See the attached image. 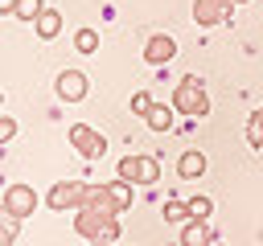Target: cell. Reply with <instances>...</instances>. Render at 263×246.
<instances>
[{"label": "cell", "instance_id": "obj_12", "mask_svg": "<svg viewBox=\"0 0 263 246\" xmlns=\"http://www.w3.org/2000/svg\"><path fill=\"white\" fill-rule=\"evenodd\" d=\"M173 111H177V107H164V102H152V111H148L144 119H148V127H152V131H168V127H173Z\"/></svg>", "mask_w": 263, "mask_h": 246}, {"label": "cell", "instance_id": "obj_21", "mask_svg": "<svg viewBox=\"0 0 263 246\" xmlns=\"http://www.w3.org/2000/svg\"><path fill=\"white\" fill-rule=\"evenodd\" d=\"M148 111H152V94L148 90H136L132 94V115H148Z\"/></svg>", "mask_w": 263, "mask_h": 246}, {"label": "cell", "instance_id": "obj_14", "mask_svg": "<svg viewBox=\"0 0 263 246\" xmlns=\"http://www.w3.org/2000/svg\"><path fill=\"white\" fill-rule=\"evenodd\" d=\"M156 180H160V160H156V156H140L136 184H156Z\"/></svg>", "mask_w": 263, "mask_h": 246}, {"label": "cell", "instance_id": "obj_20", "mask_svg": "<svg viewBox=\"0 0 263 246\" xmlns=\"http://www.w3.org/2000/svg\"><path fill=\"white\" fill-rule=\"evenodd\" d=\"M189 217V201H164V221H185Z\"/></svg>", "mask_w": 263, "mask_h": 246}, {"label": "cell", "instance_id": "obj_8", "mask_svg": "<svg viewBox=\"0 0 263 246\" xmlns=\"http://www.w3.org/2000/svg\"><path fill=\"white\" fill-rule=\"evenodd\" d=\"M173 53H177V41H173V37H164V33L148 37V45H144V57H148L152 66H164Z\"/></svg>", "mask_w": 263, "mask_h": 246}, {"label": "cell", "instance_id": "obj_10", "mask_svg": "<svg viewBox=\"0 0 263 246\" xmlns=\"http://www.w3.org/2000/svg\"><path fill=\"white\" fill-rule=\"evenodd\" d=\"M210 242H218V234L205 225V221H197V217H189V225L181 230V246H210Z\"/></svg>", "mask_w": 263, "mask_h": 246}, {"label": "cell", "instance_id": "obj_26", "mask_svg": "<svg viewBox=\"0 0 263 246\" xmlns=\"http://www.w3.org/2000/svg\"><path fill=\"white\" fill-rule=\"evenodd\" d=\"M230 4H234V8H238V4H247V0H230Z\"/></svg>", "mask_w": 263, "mask_h": 246}, {"label": "cell", "instance_id": "obj_6", "mask_svg": "<svg viewBox=\"0 0 263 246\" xmlns=\"http://www.w3.org/2000/svg\"><path fill=\"white\" fill-rule=\"evenodd\" d=\"M111 221V213H99V209H74V230L82 234V238H90V242H99V234H103V225Z\"/></svg>", "mask_w": 263, "mask_h": 246}, {"label": "cell", "instance_id": "obj_11", "mask_svg": "<svg viewBox=\"0 0 263 246\" xmlns=\"http://www.w3.org/2000/svg\"><path fill=\"white\" fill-rule=\"evenodd\" d=\"M33 25H37V37H41V41H53V37L62 33V12H58V8H41V16H37Z\"/></svg>", "mask_w": 263, "mask_h": 246}, {"label": "cell", "instance_id": "obj_27", "mask_svg": "<svg viewBox=\"0 0 263 246\" xmlns=\"http://www.w3.org/2000/svg\"><path fill=\"white\" fill-rule=\"evenodd\" d=\"M0 102H4V94H0Z\"/></svg>", "mask_w": 263, "mask_h": 246}, {"label": "cell", "instance_id": "obj_24", "mask_svg": "<svg viewBox=\"0 0 263 246\" xmlns=\"http://www.w3.org/2000/svg\"><path fill=\"white\" fill-rule=\"evenodd\" d=\"M115 238H119V221L111 217V221L103 225V234H99V242H115Z\"/></svg>", "mask_w": 263, "mask_h": 246}, {"label": "cell", "instance_id": "obj_17", "mask_svg": "<svg viewBox=\"0 0 263 246\" xmlns=\"http://www.w3.org/2000/svg\"><path fill=\"white\" fill-rule=\"evenodd\" d=\"M210 213H214V201H210V197H201V193H197V197H189V217L205 221Z\"/></svg>", "mask_w": 263, "mask_h": 246}, {"label": "cell", "instance_id": "obj_16", "mask_svg": "<svg viewBox=\"0 0 263 246\" xmlns=\"http://www.w3.org/2000/svg\"><path fill=\"white\" fill-rule=\"evenodd\" d=\"M74 49H78V53H95V49H99V33H95V29H78V33H74Z\"/></svg>", "mask_w": 263, "mask_h": 246}, {"label": "cell", "instance_id": "obj_25", "mask_svg": "<svg viewBox=\"0 0 263 246\" xmlns=\"http://www.w3.org/2000/svg\"><path fill=\"white\" fill-rule=\"evenodd\" d=\"M16 12V0H0V16H12Z\"/></svg>", "mask_w": 263, "mask_h": 246}, {"label": "cell", "instance_id": "obj_7", "mask_svg": "<svg viewBox=\"0 0 263 246\" xmlns=\"http://www.w3.org/2000/svg\"><path fill=\"white\" fill-rule=\"evenodd\" d=\"M58 94L66 102H82L86 98V74L82 70H62L58 74Z\"/></svg>", "mask_w": 263, "mask_h": 246}, {"label": "cell", "instance_id": "obj_13", "mask_svg": "<svg viewBox=\"0 0 263 246\" xmlns=\"http://www.w3.org/2000/svg\"><path fill=\"white\" fill-rule=\"evenodd\" d=\"M107 193H111V201H115L119 213L132 205V180H123V176H119V180H107Z\"/></svg>", "mask_w": 263, "mask_h": 246}, {"label": "cell", "instance_id": "obj_2", "mask_svg": "<svg viewBox=\"0 0 263 246\" xmlns=\"http://www.w3.org/2000/svg\"><path fill=\"white\" fill-rule=\"evenodd\" d=\"M45 201H49L53 213H74V209L86 201V184H82V180H58Z\"/></svg>", "mask_w": 263, "mask_h": 246}, {"label": "cell", "instance_id": "obj_9", "mask_svg": "<svg viewBox=\"0 0 263 246\" xmlns=\"http://www.w3.org/2000/svg\"><path fill=\"white\" fill-rule=\"evenodd\" d=\"M201 172H205V156H201L197 148H185L181 160H177V176H181V180H197Z\"/></svg>", "mask_w": 263, "mask_h": 246}, {"label": "cell", "instance_id": "obj_4", "mask_svg": "<svg viewBox=\"0 0 263 246\" xmlns=\"http://www.w3.org/2000/svg\"><path fill=\"white\" fill-rule=\"evenodd\" d=\"M0 205H4L12 217H21V221H25V217L37 209V193H33V184H21V180H16V184H8V189H4V201H0Z\"/></svg>", "mask_w": 263, "mask_h": 246}, {"label": "cell", "instance_id": "obj_19", "mask_svg": "<svg viewBox=\"0 0 263 246\" xmlns=\"http://www.w3.org/2000/svg\"><path fill=\"white\" fill-rule=\"evenodd\" d=\"M41 8H45L41 0H16V12H12V16H21V20H37Z\"/></svg>", "mask_w": 263, "mask_h": 246}, {"label": "cell", "instance_id": "obj_23", "mask_svg": "<svg viewBox=\"0 0 263 246\" xmlns=\"http://www.w3.org/2000/svg\"><path fill=\"white\" fill-rule=\"evenodd\" d=\"M12 135H16V119H12V115H0V148H4Z\"/></svg>", "mask_w": 263, "mask_h": 246}, {"label": "cell", "instance_id": "obj_3", "mask_svg": "<svg viewBox=\"0 0 263 246\" xmlns=\"http://www.w3.org/2000/svg\"><path fill=\"white\" fill-rule=\"evenodd\" d=\"M70 148H78L86 160H99V156L107 152V139H103L90 123H74V127H70Z\"/></svg>", "mask_w": 263, "mask_h": 246}, {"label": "cell", "instance_id": "obj_1", "mask_svg": "<svg viewBox=\"0 0 263 246\" xmlns=\"http://www.w3.org/2000/svg\"><path fill=\"white\" fill-rule=\"evenodd\" d=\"M173 107H177L181 115H193V119L210 115V98H205V90H201L197 78H181V82H177V90H173Z\"/></svg>", "mask_w": 263, "mask_h": 246}, {"label": "cell", "instance_id": "obj_22", "mask_svg": "<svg viewBox=\"0 0 263 246\" xmlns=\"http://www.w3.org/2000/svg\"><path fill=\"white\" fill-rule=\"evenodd\" d=\"M136 172H140V156H123V160H119V176L136 184Z\"/></svg>", "mask_w": 263, "mask_h": 246}, {"label": "cell", "instance_id": "obj_15", "mask_svg": "<svg viewBox=\"0 0 263 246\" xmlns=\"http://www.w3.org/2000/svg\"><path fill=\"white\" fill-rule=\"evenodd\" d=\"M16 230H21V217H12L4 205H0V246H8V242H16Z\"/></svg>", "mask_w": 263, "mask_h": 246}, {"label": "cell", "instance_id": "obj_18", "mask_svg": "<svg viewBox=\"0 0 263 246\" xmlns=\"http://www.w3.org/2000/svg\"><path fill=\"white\" fill-rule=\"evenodd\" d=\"M247 139H251V148H263V111H255L247 119Z\"/></svg>", "mask_w": 263, "mask_h": 246}, {"label": "cell", "instance_id": "obj_5", "mask_svg": "<svg viewBox=\"0 0 263 246\" xmlns=\"http://www.w3.org/2000/svg\"><path fill=\"white\" fill-rule=\"evenodd\" d=\"M230 12H234V4L230 0H193V20L197 25H222V20H230Z\"/></svg>", "mask_w": 263, "mask_h": 246}]
</instances>
